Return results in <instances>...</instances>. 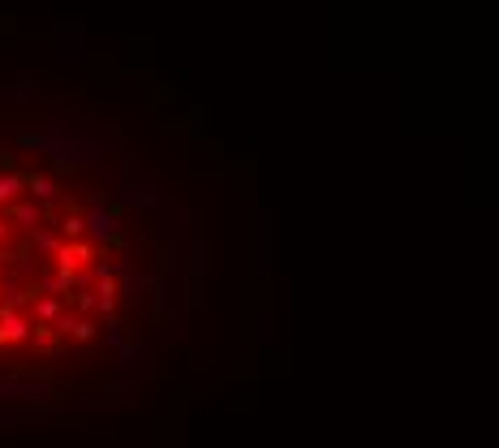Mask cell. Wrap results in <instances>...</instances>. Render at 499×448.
I'll use <instances>...</instances> for the list:
<instances>
[{
    "label": "cell",
    "instance_id": "obj_1",
    "mask_svg": "<svg viewBox=\"0 0 499 448\" xmlns=\"http://www.w3.org/2000/svg\"><path fill=\"white\" fill-rule=\"evenodd\" d=\"M95 246H99L95 237H65V241H61V251H56L52 259H56L61 271H82V267L95 259Z\"/></svg>",
    "mask_w": 499,
    "mask_h": 448
},
{
    "label": "cell",
    "instance_id": "obj_2",
    "mask_svg": "<svg viewBox=\"0 0 499 448\" xmlns=\"http://www.w3.org/2000/svg\"><path fill=\"white\" fill-rule=\"evenodd\" d=\"M35 332H31V323L17 315V302H0V345H26Z\"/></svg>",
    "mask_w": 499,
    "mask_h": 448
},
{
    "label": "cell",
    "instance_id": "obj_3",
    "mask_svg": "<svg viewBox=\"0 0 499 448\" xmlns=\"http://www.w3.org/2000/svg\"><path fill=\"white\" fill-rule=\"evenodd\" d=\"M86 229H91V237H95L99 246H116V241H121V220H116L112 211H104V207H95V211L86 216Z\"/></svg>",
    "mask_w": 499,
    "mask_h": 448
},
{
    "label": "cell",
    "instance_id": "obj_4",
    "mask_svg": "<svg viewBox=\"0 0 499 448\" xmlns=\"http://www.w3.org/2000/svg\"><path fill=\"white\" fill-rule=\"evenodd\" d=\"M31 315H35V323H61V315H65L61 293H39L31 302Z\"/></svg>",
    "mask_w": 499,
    "mask_h": 448
},
{
    "label": "cell",
    "instance_id": "obj_5",
    "mask_svg": "<svg viewBox=\"0 0 499 448\" xmlns=\"http://www.w3.org/2000/svg\"><path fill=\"white\" fill-rule=\"evenodd\" d=\"M61 332L65 336H73L78 345H86V341H95V323L78 311V315H61Z\"/></svg>",
    "mask_w": 499,
    "mask_h": 448
},
{
    "label": "cell",
    "instance_id": "obj_6",
    "mask_svg": "<svg viewBox=\"0 0 499 448\" xmlns=\"http://www.w3.org/2000/svg\"><path fill=\"white\" fill-rule=\"evenodd\" d=\"M22 190H26V177H22V172H0V207H13Z\"/></svg>",
    "mask_w": 499,
    "mask_h": 448
},
{
    "label": "cell",
    "instance_id": "obj_7",
    "mask_svg": "<svg viewBox=\"0 0 499 448\" xmlns=\"http://www.w3.org/2000/svg\"><path fill=\"white\" fill-rule=\"evenodd\" d=\"M26 190H31V198H39V203H52V198H56V181L43 177V172H31V177H26Z\"/></svg>",
    "mask_w": 499,
    "mask_h": 448
},
{
    "label": "cell",
    "instance_id": "obj_8",
    "mask_svg": "<svg viewBox=\"0 0 499 448\" xmlns=\"http://www.w3.org/2000/svg\"><path fill=\"white\" fill-rule=\"evenodd\" d=\"M9 216H13L17 224H26V229H39V220H43L39 198H35V203H13V207H9Z\"/></svg>",
    "mask_w": 499,
    "mask_h": 448
},
{
    "label": "cell",
    "instance_id": "obj_9",
    "mask_svg": "<svg viewBox=\"0 0 499 448\" xmlns=\"http://www.w3.org/2000/svg\"><path fill=\"white\" fill-rule=\"evenodd\" d=\"M35 350H43V354L56 350V328L52 323H35Z\"/></svg>",
    "mask_w": 499,
    "mask_h": 448
},
{
    "label": "cell",
    "instance_id": "obj_10",
    "mask_svg": "<svg viewBox=\"0 0 499 448\" xmlns=\"http://www.w3.org/2000/svg\"><path fill=\"white\" fill-rule=\"evenodd\" d=\"M31 237H35V251H39V255H56V251H61V237H56V233H39V229H31Z\"/></svg>",
    "mask_w": 499,
    "mask_h": 448
},
{
    "label": "cell",
    "instance_id": "obj_11",
    "mask_svg": "<svg viewBox=\"0 0 499 448\" xmlns=\"http://www.w3.org/2000/svg\"><path fill=\"white\" fill-rule=\"evenodd\" d=\"M61 233H65V237H86V233H91V229H86V216H65V220H61Z\"/></svg>",
    "mask_w": 499,
    "mask_h": 448
},
{
    "label": "cell",
    "instance_id": "obj_12",
    "mask_svg": "<svg viewBox=\"0 0 499 448\" xmlns=\"http://www.w3.org/2000/svg\"><path fill=\"white\" fill-rule=\"evenodd\" d=\"M73 306H78L82 315H91V311H99V293H78V297H73Z\"/></svg>",
    "mask_w": 499,
    "mask_h": 448
},
{
    "label": "cell",
    "instance_id": "obj_13",
    "mask_svg": "<svg viewBox=\"0 0 499 448\" xmlns=\"http://www.w3.org/2000/svg\"><path fill=\"white\" fill-rule=\"evenodd\" d=\"M5 241H9V224H5V220H0V246H5Z\"/></svg>",
    "mask_w": 499,
    "mask_h": 448
},
{
    "label": "cell",
    "instance_id": "obj_14",
    "mask_svg": "<svg viewBox=\"0 0 499 448\" xmlns=\"http://www.w3.org/2000/svg\"><path fill=\"white\" fill-rule=\"evenodd\" d=\"M0 302H5V297H0Z\"/></svg>",
    "mask_w": 499,
    "mask_h": 448
}]
</instances>
